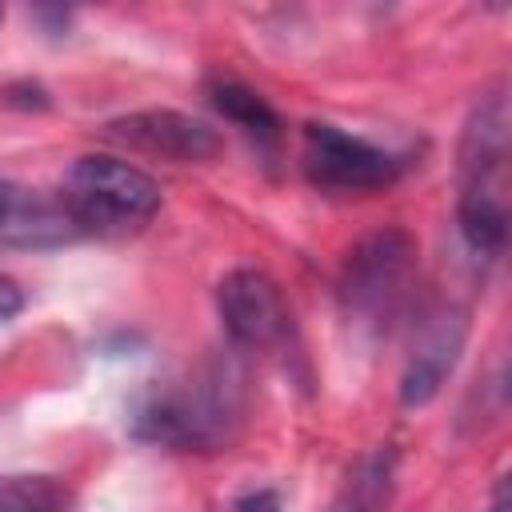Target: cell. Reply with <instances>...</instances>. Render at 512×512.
<instances>
[{
  "instance_id": "obj_14",
  "label": "cell",
  "mask_w": 512,
  "mask_h": 512,
  "mask_svg": "<svg viewBox=\"0 0 512 512\" xmlns=\"http://www.w3.org/2000/svg\"><path fill=\"white\" fill-rule=\"evenodd\" d=\"M20 308H24V292H20V284L8 280V276H0V324L12 320Z\"/></svg>"
},
{
  "instance_id": "obj_9",
  "label": "cell",
  "mask_w": 512,
  "mask_h": 512,
  "mask_svg": "<svg viewBox=\"0 0 512 512\" xmlns=\"http://www.w3.org/2000/svg\"><path fill=\"white\" fill-rule=\"evenodd\" d=\"M76 228L68 224L56 196L40 188H24L0 176V244L4 248H56L72 240Z\"/></svg>"
},
{
  "instance_id": "obj_1",
  "label": "cell",
  "mask_w": 512,
  "mask_h": 512,
  "mask_svg": "<svg viewBox=\"0 0 512 512\" xmlns=\"http://www.w3.org/2000/svg\"><path fill=\"white\" fill-rule=\"evenodd\" d=\"M244 420L240 376L224 364H200L176 380L152 384L132 408V436L176 448V452H216L232 444Z\"/></svg>"
},
{
  "instance_id": "obj_12",
  "label": "cell",
  "mask_w": 512,
  "mask_h": 512,
  "mask_svg": "<svg viewBox=\"0 0 512 512\" xmlns=\"http://www.w3.org/2000/svg\"><path fill=\"white\" fill-rule=\"evenodd\" d=\"M0 512H60V492L48 480L0 476Z\"/></svg>"
},
{
  "instance_id": "obj_13",
  "label": "cell",
  "mask_w": 512,
  "mask_h": 512,
  "mask_svg": "<svg viewBox=\"0 0 512 512\" xmlns=\"http://www.w3.org/2000/svg\"><path fill=\"white\" fill-rule=\"evenodd\" d=\"M228 512H280V492L276 488H252L232 500Z\"/></svg>"
},
{
  "instance_id": "obj_2",
  "label": "cell",
  "mask_w": 512,
  "mask_h": 512,
  "mask_svg": "<svg viewBox=\"0 0 512 512\" xmlns=\"http://www.w3.org/2000/svg\"><path fill=\"white\" fill-rule=\"evenodd\" d=\"M456 220L472 252L496 260L508 244V100L504 88L484 92L460 132L456 152Z\"/></svg>"
},
{
  "instance_id": "obj_5",
  "label": "cell",
  "mask_w": 512,
  "mask_h": 512,
  "mask_svg": "<svg viewBox=\"0 0 512 512\" xmlns=\"http://www.w3.org/2000/svg\"><path fill=\"white\" fill-rule=\"evenodd\" d=\"M304 176L328 196H372L392 188L408 172V156L364 136H352L336 124H304Z\"/></svg>"
},
{
  "instance_id": "obj_3",
  "label": "cell",
  "mask_w": 512,
  "mask_h": 512,
  "mask_svg": "<svg viewBox=\"0 0 512 512\" xmlns=\"http://www.w3.org/2000/svg\"><path fill=\"white\" fill-rule=\"evenodd\" d=\"M56 200L76 236H128L144 228L164 204L160 184L120 156H80L68 168Z\"/></svg>"
},
{
  "instance_id": "obj_15",
  "label": "cell",
  "mask_w": 512,
  "mask_h": 512,
  "mask_svg": "<svg viewBox=\"0 0 512 512\" xmlns=\"http://www.w3.org/2000/svg\"><path fill=\"white\" fill-rule=\"evenodd\" d=\"M488 512H508V480H504V476H500L496 488H492V504H488Z\"/></svg>"
},
{
  "instance_id": "obj_4",
  "label": "cell",
  "mask_w": 512,
  "mask_h": 512,
  "mask_svg": "<svg viewBox=\"0 0 512 512\" xmlns=\"http://www.w3.org/2000/svg\"><path fill=\"white\" fill-rule=\"evenodd\" d=\"M416 272V240L404 228H380L364 236L340 268V304L348 320L384 328Z\"/></svg>"
},
{
  "instance_id": "obj_6",
  "label": "cell",
  "mask_w": 512,
  "mask_h": 512,
  "mask_svg": "<svg viewBox=\"0 0 512 512\" xmlns=\"http://www.w3.org/2000/svg\"><path fill=\"white\" fill-rule=\"evenodd\" d=\"M216 312L236 348L268 352L292 332V312L280 284L260 268H232L216 284Z\"/></svg>"
},
{
  "instance_id": "obj_11",
  "label": "cell",
  "mask_w": 512,
  "mask_h": 512,
  "mask_svg": "<svg viewBox=\"0 0 512 512\" xmlns=\"http://www.w3.org/2000/svg\"><path fill=\"white\" fill-rule=\"evenodd\" d=\"M392 480H396V452L372 448L348 468L328 512H384L392 500Z\"/></svg>"
},
{
  "instance_id": "obj_8",
  "label": "cell",
  "mask_w": 512,
  "mask_h": 512,
  "mask_svg": "<svg viewBox=\"0 0 512 512\" xmlns=\"http://www.w3.org/2000/svg\"><path fill=\"white\" fill-rule=\"evenodd\" d=\"M464 336H468V316L460 308H440L436 316H428V324H424V332H420V340L404 364V376H400V404L404 408H420L444 388L448 372L460 360Z\"/></svg>"
},
{
  "instance_id": "obj_10",
  "label": "cell",
  "mask_w": 512,
  "mask_h": 512,
  "mask_svg": "<svg viewBox=\"0 0 512 512\" xmlns=\"http://www.w3.org/2000/svg\"><path fill=\"white\" fill-rule=\"evenodd\" d=\"M208 100H212V108L224 120H232L260 148L272 152L280 144V116H276V108L256 88H248V84H240L232 76H212L208 80Z\"/></svg>"
},
{
  "instance_id": "obj_7",
  "label": "cell",
  "mask_w": 512,
  "mask_h": 512,
  "mask_svg": "<svg viewBox=\"0 0 512 512\" xmlns=\"http://www.w3.org/2000/svg\"><path fill=\"white\" fill-rule=\"evenodd\" d=\"M104 132L144 156L172 160V164H208L224 148L220 132L208 120L188 116L180 108H140V112L108 120Z\"/></svg>"
}]
</instances>
